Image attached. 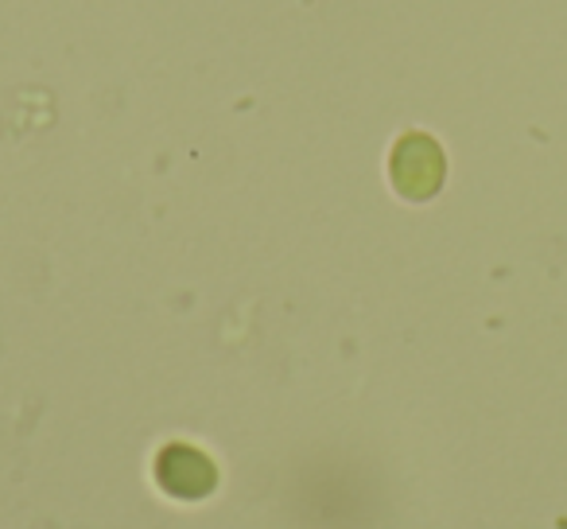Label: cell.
<instances>
[{
    "instance_id": "cell-1",
    "label": "cell",
    "mask_w": 567,
    "mask_h": 529,
    "mask_svg": "<svg viewBox=\"0 0 567 529\" xmlns=\"http://www.w3.org/2000/svg\"><path fill=\"white\" fill-rule=\"evenodd\" d=\"M156 479L167 495L179 498H203L214 487V467L195 448H167L156 464Z\"/></svg>"
}]
</instances>
